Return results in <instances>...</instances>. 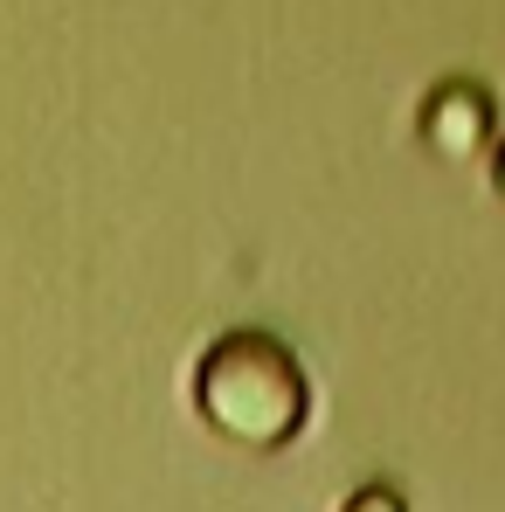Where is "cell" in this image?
Listing matches in <instances>:
<instances>
[{"label": "cell", "instance_id": "1", "mask_svg": "<svg viewBox=\"0 0 505 512\" xmlns=\"http://www.w3.org/2000/svg\"><path fill=\"white\" fill-rule=\"evenodd\" d=\"M194 416L243 450H284L312 416L305 367L270 333H222L194 360Z\"/></svg>", "mask_w": 505, "mask_h": 512}, {"label": "cell", "instance_id": "2", "mask_svg": "<svg viewBox=\"0 0 505 512\" xmlns=\"http://www.w3.org/2000/svg\"><path fill=\"white\" fill-rule=\"evenodd\" d=\"M422 132H429V146H443L450 160H464V153L485 146V132H492V104H485L478 90H443V97L422 111Z\"/></svg>", "mask_w": 505, "mask_h": 512}, {"label": "cell", "instance_id": "3", "mask_svg": "<svg viewBox=\"0 0 505 512\" xmlns=\"http://www.w3.org/2000/svg\"><path fill=\"white\" fill-rule=\"evenodd\" d=\"M339 512H409L402 506V492H388V485H360V492H346Z\"/></svg>", "mask_w": 505, "mask_h": 512}, {"label": "cell", "instance_id": "4", "mask_svg": "<svg viewBox=\"0 0 505 512\" xmlns=\"http://www.w3.org/2000/svg\"><path fill=\"white\" fill-rule=\"evenodd\" d=\"M499 194H505V153H499Z\"/></svg>", "mask_w": 505, "mask_h": 512}]
</instances>
